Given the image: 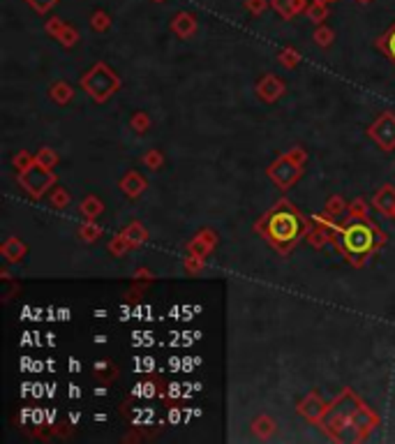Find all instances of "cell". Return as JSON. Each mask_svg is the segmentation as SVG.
Returning a JSON list of instances; mask_svg holds the SVG:
<instances>
[{"label": "cell", "instance_id": "22", "mask_svg": "<svg viewBox=\"0 0 395 444\" xmlns=\"http://www.w3.org/2000/svg\"><path fill=\"white\" fill-rule=\"evenodd\" d=\"M49 98L56 102V105H70L74 98V91H72V86L70 83H65V81H56L54 86L49 88Z\"/></svg>", "mask_w": 395, "mask_h": 444}, {"label": "cell", "instance_id": "31", "mask_svg": "<svg viewBox=\"0 0 395 444\" xmlns=\"http://www.w3.org/2000/svg\"><path fill=\"white\" fill-rule=\"evenodd\" d=\"M347 211L352 218H361V220H367V218H370V206H367L365 199H361V197L354 199V202L347 206Z\"/></svg>", "mask_w": 395, "mask_h": 444}, {"label": "cell", "instance_id": "40", "mask_svg": "<svg viewBox=\"0 0 395 444\" xmlns=\"http://www.w3.org/2000/svg\"><path fill=\"white\" fill-rule=\"evenodd\" d=\"M51 206H56V209H65V206H70V195L65 188H54L51 192Z\"/></svg>", "mask_w": 395, "mask_h": 444}, {"label": "cell", "instance_id": "42", "mask_svg": "<svg viewBox=\"0 0 395 444\" xmlns=\"http://www.w3.org/2000/svg\"><path fill=\"white\" fill-rule=\"evenodd\" d=\"M185 268H187L190 273L204 271V260H202V257H197V255H187V257H185Z\"/></svg>", "mask_w": 395, "mask_h": 444}, {"label": "cell", "instance_id": "19", "mask_svg": "<svg viewBox=\"0 0 395 444\" xmlns=\"http://www.w3.org/2000/svg\"><path fill=\"white\" fill-rule=\"evenodd\" d=\"M333 234H335V231H331L328 227H323V224H314L312 222V227H310L308 234H306V241L312 248H323L326 243L333 241Z\"/></svg>", "mask_w": 395, "mask_h": 444}, {"label": "cell", "instance_id": "15", "mask_svg": "<svg viewBox=\"0 0 395 444\" xmlns=\"http://www.w3.org/2000/svg\"><path fill=\"white\" fill-rule=\"evenodd\" d=\"M356 426L361 428V433H363L365 437L372 433L374 428L379 426V416H377V412L370 410V408H365V405H361L359 412L354 414V419H352Z\"/></svg>", "mask_w": 395, "mask_h": 444}, {"label": "cell", "instance_id": "6", "mask_svg": "<svg viewBox=\"0 0 395 444\" xmlns=\"http://www.w3.org/2000/svg\"><path fill=\"white\" fill-rule=\"evenodd\" d=\"M301 176H303V165L294 162V160H291L287 153H284V156H280L273 165L268 167V178L280 190L294 188V185L301 181Z\"/></svg>", "mask_w": 395, "mask_h": 444}, {"label": "cell", "instance_id": "13", "mask_svg": "<svg viewBox=\"0 0 395 444\" xmlns=\"http://www.w3.org/2000/svg\"><path fill=\"white\" fill-rule=\"evenodd\" d=\"M308 0H270V8L280 14L284 21H291L299 14H306L308 10Z\"/></svg>", "mask_w": 395, "mask_h": 444}, {"label": "cell", "instance_id": "26", "mask_svg": "<svg viewBox=\"0 0 395 444\" xmlns=\"http://www.w3.org/2000/svg\"><path fill=\"white\" fill-rule=\"evenodd\" d=\"M377 47H379L381 51H384V54L395 63V23L386 30L384 35L379 37V40H377Z\"/></svg>", "mask_w": 395, "mask_h": 444}, {"label": "cell", "instance_id": "28", "mask_svg": "<svg viewBox=\"0 0 395 444\" xmlns=\"http://www.w3.org/2000/svg\"><path fill=\"white\" fill-rule=\"evenodd\" d=\"M347 206H349V204L345 202V199H342L340 195H335V197H331V199H328V202H326V209H323V213H326L328 218H333V220H335V218H338V215L345 213Z\"/></svg>", "mask_w": 395, "mask_h": 444}, {"label": "cell", "instance_id": "21", "mask_svg": "<svg viewBox=\"0 0 395 444\" xmlns=\"http://www.w3.org/2000/svg\"><path fill=\"white\" fill-rule=\"evenodd\" d=\"M275 428H277L275 421L266 414L257 416V419L252 421V433H255V437H259V440H268V437H273Z\"/></svg>", "mask_w": 395, "mask_h": 444}, {"label": "cell", "instance_id": "16", "mask_svg": "<svg viewBox=\"0 0 395 444\" xmlns=\"http://www.w3.org/2000/svg\"><path fill=\"white\" fill-rule=\"evenodd\" d=\"M25 253H28V246H25L21 239H17V236H10V239L3 243V248H0V255H3L5 260L12 262V264L21 262L25 257Z\"/></svg>", "mask_w": 395, "mask_h": 444}, {"label": "cell", "instance_id": "18", "mask_svg": "<svg viewBox=\"0 0 395 444\" xmlns=\"http://www.w3.org/2000/svg\"><path fill=\"white\" fill-rule=\"evenodd\" d=\"M120 234L125 236V241L129 243V248H132V250H134V248H141V246H144V243L148 241V231L144 229V224L137 222V220L129 222L127 227L120 231Z\"/></svg>", "mask_w": 395, "mask_h": 444}, {"label": "cell", "instance_id": "45", "mask_svg": "<svg viewBox=\"0 0 395 444\" xmlns=\"http://www.w3.org/2000/svg\"><path fill=\"white\" fill-rule=\"evenodd\" d=\"M323 3H338V0H323Z\"/></svg>", "mask_w": 395, "mask_h": 444}, {"label": "cell", "instance_id": "35", "mask_svg": "<svg viewBox=\"0 0 395 444\" xmlns=\"http://www.w3.org/2000/svg\"><path fill=\"white\" fill-rule=\"evenodd\" d=\"M127 250H132V248H129V243L125 241V236H122V234H116L114 239L109 241V253L116 255V257H122Z\"/></svg>", "mask_w": 395, "mask_h": 444}, {"label": "cell", "instance_id": "46", "mask_svg": "<svg viewBox=\"0 0 395 444\" xmlns=\"http://www.w3.org/2000/svg\"><path fill=\"white\" fill-rule=\"evenodd\" d=\"M153 3H167V0H153Z\"/></svg>", "mask_w": 395, "mask_h": 444}, {"label": "cell", "instance_id": "11", "mask_svg": "<svg viewBox=\"0 0 395 444\" xmlns=\"http://www.w3.org/2000/svg\"><path fill=\"white\" fill-rule=\"evenodd\" d=\"M197 28H199V23L192 12H178V14L171 19V30H173V35L180 37V40H190V37L197 33Z\"/></svg>", "mask_w": 395, "mask_h": 444}, {"label": "cell", "instance_id": "37", "mask_svg": "<svg viewBox=\"0 0 395 444\" xmlns=\"http://www.w3.org/2000/svg\"><path fill=\"white\" fill-rule=\"evenodd\" d=\"M141 162H144L148 169H155L158 171L160 167H162V162H164V156L158 151V148H153V151H148L144 158H141Z\"/></svg>", "mask_w": 395, "mask_h": 444}, {"label": "cell", "instance_id": "1", "mask_svg": "<svg viewBox=\"0 0 395 444\" xmlns=\"http://www.w3.org/2000/svg\"><path fill=\"white\" fill-rule=\"evenodd\" d=\"M310 227H312L310 220L289 199H280L270 206V211H266L261 220H257L255 231L264 236L280 255H289L296 243L306 239Z\"/></svg>", "mask_w": 395, "mask_h": 444}, {"label": "cell", "instance_id": "30", "mask_svg": "<svg viewBox=\"0 0 395 444\" xmlns=\"http://www.w3.org/2000/svg\"><path fill=\"white\" fill-rule=\"evenodd\" d=\"M333 40H335L333 28H328V25H323V23H319L314 28V42L319 44V47H331Z\"/></svg>", "mask_w": 395, "mask_h": 444}, {"label": "cell", "instance_id": "9", "mask_svg": "<svg viewBox=\"0 0 395 444\" xmlns=\"http://www.w3.org/2000/svg\"><path fill=\"white\" fill-rule=\"evenodd\" d=\"M284 91H287V86L282 83V79H277L275 74H266L261 81L257 83V95H259V100H264L266 105H273V102H277L284 95Z\"/></svg>", "mask_w": 395, "mask_h": 444}, {"label": "cell", "instance_id": "41", "mask_svg": "<svg viewBox=\"0 0 395 444\" xmlns=\"http://www.w3.org/2000/svg\"><path fill=\"white\" fill-rule=\"evenodd\" d=\"M268 5H270V0H245V8H248L250 14H255V17L261 14Z\"/></svg>", "mask_w": 395, "mask_h": 444}, {"label": "cell", "instance_id": "43", "mask_svg": "<svg viewBox=\"0 0 395 444\" xmlns=\"http://www.w3.org/2000/svg\"><path fill=\"white\" fill-rule=\"evenodd\" d=\"M287 156L294 160V162H299V165H306V160H308V153L303 151V148H291V151H287Z\"/></svg>", "mask_w": 395, "mask_h": 444}, {"label": "cell", "instance_id": "23", "mask_svg": "<svg viewBox=\"0 0 395 444\" xmlns=\"http://www.w3.org/2000/svg\"><path fill=\"white\" fill-rule=\"evenodd\" d=\"M306 17L317 25L323 23V21H326V17H328V3H323V0H312V3L308 5V10H306Z\"/></svg>", "mask_w": 395, "mask_h": 444}, {"label": "cell", "instance_id": "14", "mask_svg": "<svg viewBox=\"0 0 395 444\" xmlns=\"http://www.w3.org/2000/svg\"><path fill=\"white\" fill-rule=\"evenodd\" d=\"M146 188H148V183H146V178L141 176L139 171H127L125 176L120 178V190H122V195H127L129 199H137Z\"/></svg>", "mask_w": 395, "mask_h": 444}, {"label": "cell", "instance_id": "8", "mask_svg": "<svg viewBox=\"0 0 395 444\" xmlns=\"http://www.w3.org/2000/svg\"><path fill=\"white\" fill-rule=\"evenodd\" d=\"M326 410H328V405L323 403V398L317 394V391L308 394L299 403V414L303 416V419H308L310 423H317V426H319V423L323 421V416H326Z\"/></svg>", "mask_w": 395, "mask_h": 444}, {"label": "cell", "instance_id": "44", "mask_svg": "<svg viewBox=\"0 0 395 444\" xmlns=\"http://www.w3.org/2000/svg\"><path fill=\"white\" fill-rule=\"evenodd\" d=\"M359 5H370V3H374V0H356Z\"/></svg>", "mask_w": 395, "mask_h": 444}, {"label": "cell", "instance_id": "4", "mask_svg": "<svg viewBox=\"0 0 395 444\" xmlns=\"http://www.w3.org/2000/svg\"><path fill=\"white\" fill-rule=\"evenodd\" d=\"M361 405H363V401H361L352 389L340 391V396H335L333 403L328 405L326 416H323V421L319 423V428L331 437L340 426H345L347 421L354 419V414L359 412Z\"/></svg>", "mask_w": 395, "mask_h": 444}, {"label": "cell", "instance_id": "17", "mask_svg": "<svg viewBox=\"0 0 395 444\" xmlns=\"http://www.w3.org/2000/svg\"><path fill=\"white\" fill-rule=\"evenodd\" d=\"M331 440L340 442V444H356V442H363L365 435L361 433V428L356 426L354 421H347L345 426H340V428L331 435Z\"/></svg>", "mask_w": 395, "mask_h": 444}, {"label": "cell", "instance_id": "27", "mask_svg": "<svg viewBox=\"0 0 395 444\" xmlns=\"http://www.w3.org/2000/svg\"><path fill=\"white\" fill-rule=\"evenodd\" d=\"M35 162L42 165V167H47V169H56V165H58V153L54 151V148L44 146V148H40V151H37Z\"/></svg>", "mask_w": 395, "mask_h": 444}, {"label": "cell", "instance_id": "20", "mask_svg": "<svg viewBox=\"0 0 395 444\" xmlns=\"http://www.w3.org/2000/svg\"><path fill=\"white\" fill-rule=\"evenodd\" d=\"M79 209H81V215L86 218V220H95V218H100L102 213H105V204H102V199L95 197V195H88L86 199H83Z\"/></svg>", "mask_w": 395, "mask_h": 444}, {"label": "cell", "instance_id": "3", "mask_svg": "<svg viewBox=\"0 0 395 444\" xmlns=\"http://www.w3.org/2000/svg\"><path fill=\"white\" fill-rule=\"evenodd\" d=\"M120 76L116 74V70H111L107 63H95L86 74L81 76V88L90 95L95 102H107L109 98H114L120 91Z\"/></svg>", "mask_w": 395, "mask_h": 444}, {"label": "cell", "instance_id": "39", "mask_svg": "<svg viewBox=\"0 0 395 444\" xmlns=\"http://www.w3.org/2000/svg\"><path fill=\"white\" fill-rule=\"evenodd\" d=\"M65 23L63 19H58V17H54V19H49L47 21V25H44V30H47V35H51L54 37V40H58V37H61V33L65 30Z\"/></svg>", "mask_w": 395, "mask_h": 444}, {"label": "cell", "instance_id": "25", "mask_svg": "<svg viewBox=\"0 0 395 444\" xmlns=\"http://www.w3.org/2000/svg\"><path fill=\"white\" fill-rule=\"evenodd\" d=\"M90 30L93 33H107L109 28H111V17L107 14L105 10H95L93 14H90Z\"/></svg>", "mask_w": 395, "mask_h": 444}, {"label": "cell", "instance_id": "29", "mask_svg": "<svg viewBox=\"0 0 395 444\" xmlns=\"http://www.w3.org/2000/svg\"><path fill=\"white\" fill-rule=\"evenodd\" d=\"M102 236V227L100 224H95V220H88L86 224H81L79 229V239L86 241V243H93Z\"/></svg>", "mask_w": 395, "mask_h": 444}, {"label": "cell", "instance_id": "7", "mask_svg": "<svg viewBox=\"0 0 395 444\" xmlns=\"http://www.w3.org/2000/svg\"><path fill=\"white\" fill-rule=\"evenodd\" d=\"M370 139H374L379 144L381 151H393L395 148V114L384 112L379 114V118L367 127Z\"/></svg>", "mask_w": 395, "mask_h": 444}, {"label": "cell", "instance_id": "32", "mask_svg": "<svg viewBox=\"0 0 395 444\" xmlns=\"http://www.w3.org/2000/svg\"><path fill=\"white\" fill-rule=\"evenodd\" d=\"M129 127H132L137 134H146L148 127H151V118H148L146 112H137L132 118H129Z\"/></svg>", "mask_w": 395, "mask_h": 444}, {"label": "cell", "instance_id": "12", "mask_svg": "<svg viewBox=\"0 0 395 444\" xmlns=\"http://www.w3.org/2000/svg\"><path fill=\"white\" fill-rule=\"evenodd\" d=\"M372 209H377L381 215L395 218V188L393 185H381L377 195L372 197Z\"/></svg>", "mask_w": 395, "mask_h": 444}, {"label": "cell", "instance_id": "34", "mask_svg": "<svg viewBox=\"0 0 395 444\" xmlns=\"http://www.w3.org/2000/svg\"><path fill=\"white\" fill-rule=\"evenodd\" d=\"M58 42L63 44V47H67V49H72L76 42H79V30L74 28V25H65V30L61 33V37H58Z\"/></svg>", "mask_w": 395, "mask_h": 444}, {"label": "cell", "instance_id": "38", "mask_svg": "<svg viewBox=\"0 0 395 444\" xmlns=\"http://www.w3.org/2000/svg\"><path fill=\"white\" fill-rule=\"evenodd\" d=\"M35 162V156H30L28 151H19L14 158H12V165H14V169L17 171H23V169H28V167Z\"/></svg>", "mask_w": 395, "mask_h": 444}, {"label": "cell", "instance_id": "24", "mask_svg": "<svg viewBox=\"0 0 395 444\" xmlns=\"http://www.w3.org/2000/svg\"><path fill=\"white\" fill-rule=\"evenodd\" d=\"M95 379L97 382H114L116 377H118V366H114V363H109V361H100V363H95Z\"/></svg>", "mask_w": 395, "mask_h": 444}, {"label": "cell", "instance_id": "10", "mask_svg": "<svg viewBox=\"0 0 395 444\" xmlns=\"http://www.w3.org/2000/svg\"><path fill=\"white\" fill-rule=\"evenodd\" d=\"M215 243H217L215 231L202 229L190 243H187V255H197V257H202V260H206V257H209V255L213 253Z\"/></svg>", "mask_w": 395, "mask_h": 444}, {"label": "cell", "instance_id": "2", "mask_svg": "<svg viewBox=\"0 0 395 444\" xmlns=\"http://www.w3.org/2000/svg\"><path fill=\"white\" fill-rule=\"evenodd\" d=\"M338 236H340L338 248L354 266H363L365 257H372L386 243V236L377 229V224L370 218L361 220V218L349 215L342 222V229Z\"/></svg>", "mask_w": 395, "mask_h": 444}, {"label": "cell", "instance_id": "33", "mask_svg": "<svg viewBox=\"0 0 395 444\" xmlns=\"http://www.w3.org/2000/svg\"><path fill=\"white\" fill-rule=\"evenodd\" d=\"M277 58H280V63H282L284 67H296L301 63V54L294 47H284Z\"/></svg>", "mask_w": 395, "mask_h": 444}, {"label": "cell", "instance_id": "5", "mask_svg": "<svg viewBox=\"0 0 395 444\" xmlns=\"http://www.w3.org/2000/svg\"><path fill=\"white\" fill-rule=\"evenodd\" d=\"M17 181H19V185H21V188L28 192L32 199H40V197L47 195L49 190L56 188L58 176H56L54 169H47V167L32 162L28 169H23V171L17 173Z\"/></svg>", "mask_w": 395, "mask_h": 444}, {"label": "cell", "instance_id": "36", "mask_svg": "<svg viewBox=\"0 0 395 444\" xmlns=\"http://www.w3.org/2000/svg\"><path fill=\"white\" fill-rule=\"evenodd\" d=\"M25 3H28V8L32 12H37V14H49V12L58 5V0H25Z\"/></svg>", "mask_w": 395, "mask_h": 444}]
</instances>
